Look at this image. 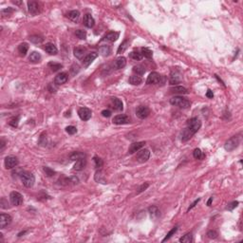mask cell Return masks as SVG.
<instances>
[{
    "label": "cell",
    "mask_w": 243,
    "mask_h": 243,
    "mask_svg": "<svg viewBox=\"0 0 243 243\" xmlns=\"http://www.w3.org/2000/svg\"><path fill=\"white\" fill-rule=\"evenodd\" d=\"M20 180L22 181L23 185L28 187V188H31V187L33 186L35 182V177L34 175L31 172L28 171H21L20 173Z\"/></svg>",
    "instance_id": "obj_1"
},
{
    "label": "cell",
    "mask_w": 243,
    "mask_h": 243,
    "mask_svg": "<svg viewBox=\"0 0 243 243\" xmlns=\"http://www.w3.org/2000/svg\"><path fill=\"white\" fill-rule=\"evenodd\" d=\"M170 104L174 106H178L181 108H189L191 105V102L187 100L186 98H183L181 96H175L170 99Z\"/></svg>",
    "instance_id": "obj_2"
},
{
    "label": "cell",
    "mask_w": 243,
    "mask_h": 243,
    "mask_svg": "<svg viewBox=\"0 0 243 243\" xmlns=\"http://www.w3.org/2000/svg\"><path fill=\"white\" fill-rule=\"evenodd\" d=\"M240 140H241V138L239 137V136H234V137H232L231 139H229L224 144L225 150L229 151V152L234 150V149L239 146Z\"/></svg>",
    "instance_id": "obj_3"
},
{
    "label": "cell",
    "mask_w": 243,
    "mask_h": 243,
    "mask_svg": "<svg viewBox=\"0 0 243 243\" xmlns=\"http://www.w3.org/2000/svg\"><path fill=\"white\" fill-rule=\"evenodd\" d=\"M201 127V122L198 118H192L187 121V128L190 129L194 134H196Z\"/></svg>",
    "instance_id": "obj_4"
},
{
    "label": "cell",
    "mask_w": 243,
    "mask_h": 243,
    "mask_svg": "<svg viewBox=\"0 0 243 243\" xmlns=\"http://www.w3.org/2000/svg\"><path fill=\"white\" fill-rule=\"evenodd\" d=\"M10 200L12 205L14 206H20L23 203V196L18 192L12 191L10 194Z\"/></svg>",
    "instance_id": "obj_5"
},
{
    "label": "cell",
    "mask_w": 243,
    "mask_h": 243,
    "mask_svg": "<svg viewBox=\"0 0 243 243\" xmlns=\"http://www.w3.org/2000/svg\"><path fill=\"white\" fill-rule=\"evenodd\" d=\"M149 157H150V151L148 149H140L137 152V155H136V160L139 163H146L149 160Z\"/></svg>",
    "instance_id": "obj_6"
},
{
    "label": "cell",
    "mask_w": 243,
    "mask_h": 243,
    "mask_svg": "<svg viewBox=\"0 0 243 243\" xmlns=\"http://www.w3.org/2000/svg\"><path fill=\"white\" fill-rule=\"evenodd\" d=\"M18 160L17 158L14 156H8L5 158V161H4V164H5V167L7 169H12L16 167L18 165Z\"/></svg>",
    "instance_id": "obj_7"
},
{
    "label": "cell",
    "mask_w": 243,
    "mask_h": 243,
    "mask_svg": "<svg viewBox=\"0 0 243 243\" xmlns=\"http://www.w3.org/2000/svg\"><path fill=\"white\" fill-rule=\"evenodd\" d=\"M149 114H150V109H149L147 106H144V105H140L136 109V115H137V117L139 119H146Z\"/></svg>",
    "instance_id": "obj_8"
},
{
    "label": "cell",
    "mask_w": 243,
    "mask_h": 243,
    "mask_svg": "<svg viewBox=\"0 0 243 243\" xmlns=\"http://www.w3.org/2000/svg\"><path fill=\"white\" fill-rule=\"evenodd\" d=\"M78 115L81 120L83 121H88L89 119L91 118V110L87 108H81L79 110H78Z\"/></svg>",
    "instance_id": "obj_9"
},
{
    "label": "cell",
    "mask_w": 243,
    "mask_h": 243,
    "mask_svg": "<svg viewBox=\"0 0 243 243\" xmlns=\"http://www.w3.org/2000/svg\"><path fill=\"white\" fill-rule=\"evenodd\" d=\"M161 76L158 73V72H151L149 76L147 77V80H146V84L147 85H156V84H159L161 82Z\"/></svg>",
    "instance_id": "obj_10"
},
{
    "label": "cell",
    "mask_w": 243,
    "mask_h": 243,
    "mask_svg": "<svg viewBox=\"0 0 243 243\" xmlns=\"http://www.w3.org/2000/svg\"><path fill=\"white\" fill-rule=\"evenodd\" d=\"M12 217L9 215V214H4L2 213L0 215V228L4 229L5 227H7L8 225H10L11 223Z\"/></svg>",
    "instance_id": "obj_11"
},
{
    "label": "cell",
    "mask_w": 243,
    "mask_h": 243,
    "mask_svg": "<svg viewBox=\"0 0 243 243\" xmlns=\"http://www.w3.org/2000/svg\"><path fill=\"white\" fill-rule=\"evenodd\" d=\"M129 118L128 116H126L125 114H120V115H117V116H115L113 118V123L115 125H125V123H129Z\"/></svg>",
    "instance_id": "obj_12"
},
{
    "label": "cell",
    "mask_w": 243,
    "mask_h": 243,
    "mask_svg": "<svg viewBox=\"0 0 243 243\" xmlns=\"http://www.w3.org/2000/svg\"><path fill=\"white\" fill-rule=\"evenodd\" d=\"M28 11L29 14H36L40 11V5L36 1H29L28 2Z\"/></svg>",
    "instance_id": "obj_13"
},
{
    "label": "cell",
    "mask_w": 243,
    "mask_h": 243,
    "mask_svg": "<svg viewBox=\"0 0 243 243\" xmlns=\"http://www.w3.org/2000/svg\"><path fill=\"white\" fill-rule=\"evenodd\" d=\"M146 143L144 142H137V143H133L129 146L128 148V154H134V153L138 152L139 150H140L143 146Z\"/></svg>",
    "instance_id": "obj_14"
},
{
    "label": "cell",
    "mask_w": 243,
    "mask_h": 243,
    "mask_svg": "<svg viewBox=\"0 0 243 243\" xmlns=\"http://www.w3.org/2000/svg\"><path fill=\"white\" fill-rule=\"evenodd\" d=\"M83 22H84L85 26H86L87 28H89V29L93 28L94 27V25H95V20H94V18L92 17V15L90 14H87L84 15Z\"/></svg>",
    "instance_id": "obj_15"
},
{
    "label": "cell",
    "mask_w": 243,
    "mask_h": 243,
    "mask_svg": "<svg viewBox=\"0 0 243 243\" xmlns=\"http://www.w3.org/2000/svg\"><path fill=\"white\" fill-rule=\"evenodd\" d=\"M67 80H69V75L66 72H61V73H59L56 77L54 79V83L56 85H63L67 82Z\"/></svg>",
    "instance_id": "obj_16"
},
{
    "label": "cell",
    "mask_w": 243,
    "mask_h": 243,
    "mask_svg": "<svg viewBox=\"0 0 243 243\" xmlns=\"http://www.w3.org/2000/svg\"><path fill=\"white\" fill-rule=\"evenodd\" d=\"M98 56V53L96 52H90V53H88L86 57L84 58V60H83V65L84 67H88L90 64L95 60V59L97 58Z\"/></svg>",
    "instance_id": "obj_17"
},
{
    "label": "cell",
    "mask_w": 243,
    "mask_h": 243,
    "mask_svg": "<svg viewBox=\"0 0 243 243\" xmlns=\"http://www.w3.org/2000/svg\"><path fill=\"white\" fill-rule=\"evenodd\" d=\"M181 75L180 72L178 71H173L170 74V79H169V83L170 85H175V84H178L180 82H181Z\"/></svg>",
    "instance_id": "obj_18"
},
{
    "label": "cell",
    "mask_w": 243,
    "mask_h": 243,
    "mask_svg": "<svg viewBox=\"0 0 243 243\" xmlns=\"http://www.w3.org/2000/svg\"><path fill=\"white\" fill-rule=\"evenodd\" d=\"M126 65V59L123 57V56H121V57H118L116 59V61L114 62V67L116 70H121V69H123V67H125Z\"/></svg>",
    "instance_id": "obj_19"
},
{
    "label": "cell",
    "mask_w": 243,
    "mask_h": 243,
    "mask_svg": "<svg viewBox=\"0 0 243 243\" xmlns=\"http://www.w3.org/2000/svg\"><path fill=\"white\" fill-rule=\"evenodd\" d=\"M111 104H112L113 108L116 109V110H118V111H122V110L123 109V102H122L120 99H118V98H116V97H114V98H112V99H111Z\"/></svg>",
    "instance_id": "obj_20"
},
{
    "label": "cell",
    "mask_w": 243,
    "mask_h": 243,
    "mask_svg": "<svg viewBox=\"0 0 243 243\" xmlns=\"http://www.w3.org/2000/svg\"><path fill=\"white\" fill-rule=\"evenodd\" d=\"M86 164H87L86 158L78 160V161H76V163L74 164L73 169L75 170V171H82V170L85 168V166H86Z\"/></svg>",
    "instance_id": "obj_21"
},
{
    "label": "cell",
    "mask_w": 243,
    "mask_h": 243,
    "mask_svg": "<svg viewBox=\"0 0 243 243\" xmlns=\"http://www.w3.org/2000/svg\"><path fill=\"white\" fill-rule=\"evenodd\" d=\"M195 134L193 133V132L186 127L185 129H183L182 133H181V140L182 142H187V140H189Z\"/></svg>",
    "instance_id": "obj_22"
},
{
    "label": "cell",
    "mask_w": 243,
    "mask_h": 243,
    "mask_svg": "<svg viewBox=\"0 0 243 243\" xmlns=\"http://www.w3.org/2000/svg\"><path fill=\"white\" fill-rule=\"evenodd\" d=\"M94 180L97 182L103 183V184H105V183H106V181H105V174H104L103 171H102V170H98V171L95 173Z\"/></svg>",
    "instance_id": "obj_23"
},
{
    "label": "cell",
    "mask_w": 243,
    "mask_h": 243,
    "mask_svg": "<svg viewBox=\"0 0 243 243\" xmlns=\"http://www.w3.org/2000/svg\"><path fill=\"white\" fill-rule=\"evenodd\" d=\"M45 50L47 52H48L49 54L50 55H55V54H57L58 52V49L57 48L55 47L54 44L52 43H48V44H46L45 46Z\"/></svg>",
    "instance_id": "obj_24"
},
{
    "label": "cell",
    "mask_w": 243,
    "mask_h": 243,
    "mask_svg": "<svg viewBox=\"0 0 243 243\" xmlns=\"http://www.w3.org/2000/svg\"><path fill=\"white\" fill-rule=\"evenodd\" d=\"M67 18L71 20L72 22H78V20L80 18V12L79 11H70L69 14H67Z\"/></svg>",
    "instance_id": "obj_25"
},
{
    "label": "cell",
    "mask_w": 243,
    "mask_h": 243,
    "mask_svg": "<svg viewBox=\"0 0 243 243\" xmlns=\"http://www.w3.org/2000/svg\"><path fill=\"white\" fill-rule=\"evenodd\" d=\"M119 36H120V33L119 32H110L108 33H106L105 36V39H106L108 41H110V42H115L118 40Z\"/></svg>",
    "instance_id": "obj_26"
},
{
    "label": "cell",
    "mask_w": 243,
    "mask_h": 243,
    "mask_svg": "<svg viewBox=\"0 0 243 243\" xmlns=\"http://www.w3.org/2000/svg\"><path fill=\"white\" fill-rule=\"evenodd\" d=\"M85 53H86V49L83 48V47H77L73 49V54L76 58L81 59L84 57Z\"/></svg>",
    "instance_id": "obj_27"
},
{
    "label": "cell",
    "mask_w": 243,
    "mask_h": 243,
    "mask_svg": "<svg viewBox=\"0 0 243 243\" xmlns=\"http://www.w3.org/2000/svg\"><path fill=\"white\" fill-rule=\"evenodd\" d=\"M128 82H129V84L133 85V86H139V85L142 84L143 79L140 78V76L133 75V76H130V77H129Z\"/></svg>",
    "instance_id": "obj_28"
},
{
    "label": "cell",
    "mask_w": 243,
    "mask_h": 243,
    "mask_svg": "<svg viewBox=\"0 0 243 243\" xmlns=\"http://www.w3.org/2000/svg\"><path fill=\"white\" fill-rule=\"evenodd\" d=\"M170 90H171V92H173V93H177V94H187V93H188L187 88L181 87V86L174 87H172L171 89H170Z\"/></svg>",
    "instance_id": "obj_29"
},
{
    "label": "cell",
    "mask_w": 243,
    "mask_h": 243,
    "mask_svg": "<svg viewBox=\"0 0 243 243\" xmlns=\"http://www.w3.org/2000/svg\"><path fill=\"white\" fill-rule=\"evenodd\" d=\"M40 59H41V54L39 52H32L29 56V60L31 61L32 63L39 62Z\"/></svg>",
    "instance_id": "obj_30"
},
{
    "label": "cell",
    "mask_w": 243,
    "mask_h": 243,
    "mask_svg": "<svg viewBox=\"0 0 243 243\" xmlns=\"http://www.w3.org/2000/svg\"><path fill=\"white\" fill-rule=\"evenodd\" d=\"M28 49H29V46L27 43H22L18 46V52L22 56H25V55L27 54Z\"/></svg>",
    "instance_id": "obj_31"
},
{
    "label": "cell",
    "mask_w": 243,
    "mask_h": 243,
    "mask_svg": "<svg viewBox=\"0 0 243 243\" xmlns=\"http://www.w3.org/2000/svg\"><path fill=\"white\" fill-rule=\"evenodd\" d=\"M70 158L71 161H78V160H81V159H84V158H86V155H85L84 153H82V152H73L70 155Z\"/></svg>",
    "instance_id": "obj_32"
},
{
    "label": "cell",
    "mask_w": 243,
    "mask_h": 243,
    "mask_svg": "<svg viewBox=\"0 0 243 243\" xmlns=\"http://www.w3.org/2000/svg\"><path fill=\"white\" fill-rule=\"evenodd\" d=\"M192 241H193V234L191 233H187L182 237L180 238V242H182V243H190Z\"/></svg>",
    "instance_id": "obj_33"
},
{
    "label": "cell",
    "mask_w": 243,
    "mask_h": 243,
    "mask_svg": "<svg viewBox=\"0 0 243 243\" xmlns=\"http://www.w3.org/2000/svg\"><path fill=\"white\" fill-rule=\"evenodd\" d=\"M129 45V42L127 41V40H125L123 42V43L119 46V48H118V50H117V53H123V52H125V49H127V47H128Z\"/></svg>",
    "instance_id": "obj_34"
},
{
    "label": "cell",
    "mask_w": 243,
    "mask_h": 243,
    "mask_svg": "<svg viewBox=\"0 0 243 243\" xmlns=\"http://www.w3.org/2000/svg\"><path fill=\"white\" fill-rule=\"evenodd\" d=\"M133 72L137 74L138 76H142L146 73V70H144V67L142 66H135L133 67Z\"/></svg>",
    "instance_id": "obj_35"
},
{
    "label": "cell",
    "mask_w": 243,
    "mask_h": 243,
    "mask_svg": "<svg viewBox=\"0 0 243 243\" xmlns=\"http://www.w3.org/2000/svg\"><path fill=\"white\" fill-rule=\"evenodd\" d=\"M148 212H149V214H150V216L152 217H156L159 216V209H158L157 206H150L148 208Z\"/></svg>",
    "instance_id": "obj_36"
},
{
    "label": "cell",
    "mask_w": 243,
    "mask_h": 243,
    "mask_svg": "<svg viewBox=\"0 0 243 243\" xmlns=\"http://www.w3.org/2000/svg\"><path fill=\"white\" fill-rule=\"evenodd\" d=\"M193 156L196 160H202L203 158H204V155H203V153L202 151L200 150L199 148H196L194 152H193Z\"/></svg>",
    "instance_id": "obj_37"
},
{
    "label": "cell",
    "mask_w": 243,
    "mask_h": 243,
    "mask_svg": "<svg viewBox=\"0 0 243 243\" xmlns=\"http://www.w3.org/2000/svg\"><path fill=\"white\" fill-rule=\"evenodd\" d=\"M142 55L147 59H151L153 56V52H152V50H150L147 48H143L142 49Z\"/></svg>",
    "instance_id": "obj_38"
},
{
    "label": "cell",
    "mask_w": 243,
    "mask_h": 243,
    "mask_svg": "<svg viewBox=\"0 0 243 243\" xmlns=\"http://www.w3.org/2000/svg\"><path fill=\"white\" fill-rule=\"evenodd\" d=\"M99 50H100V52L102 53V55H104V56H108V55L110 54V52H111V50H110V48L106 45L102 46Z\"/></svg>",
    "instance_id": "obj_39"
},
{
    "label": "cell",
    "mask_w": 243,
    "mask_h": 243,
    "mask_svg": "<svg viewBox=\"0 0 243 243\" xmlns=\"http://www.w3.org/2000/svg\"><path fill=\"white\" fill-rule=\"evenodd\" d=\"M75 35L77 36L79 39L85 40L87 38V32L83 31V29H78V31L75 32Z\"/></svg>",
    "instance_id": "obj_40"
},
{
    "label": "cell",
    "mask_w": 243,
    "mask_h": 243,
    "mask_svg": "<svg viewBox=\"0 0 243 243\" xmlns=\"http://www.w3.org/2000/svg\"><path fill=\"white\" fill-rule=\"evenodd\" d=\"M29 40H31V42H32V43H34V44H41L42 42L44 41L43 38H42L41 36H38V35L31 36L29 37Z\"/></svg>",
    "instance_id": "obj_41"
},
{
    "label": "cell",
    "mask_w": 243,
    "mask_h": 243,
    "mask_svg": "<svg viewBox=\"0 0 243 243\" xmlns=\"http://www.w3.org/2000/svg\"><path fill=\"white\" fill-rule=\"evenodd\" d=\"M129 56L132 59H134V60H137V61H140V60H142V59H143L142 53H140L138 52H130Z\"/></svg>",
    "instance_id": "obj_42"
},
{
    "label": "cell",
    "mask_w": 243,
    "mask_h": 243,
    "mask_svg": "<svg viewBox=\"0 0 243 243\" xmlns=\"http://www.w3.org/2000/svg\"><path fill=\"white\" fill-rule=\"evenodd\" d=\"M50 69H52L53 71H57V70H59L61 69V67H63L61 64H58V63H54V62H50V63H49V65H48Z\"/></svg>",
    "instance_id": "obj_43"
},
{
    "label": "cell",
    "mask_w": 243,
    "mask_h": 243,
    "mask_svg": "<svg viewBox=\"0 0 243 243\" xmlns=\"http://www.w3.org/2000/svg\"><path fill=\"white\" fill-rule=\"evenodd\" d=\"M93 161H94L95 167H97V168H101L102 166H103V164H104V161H103V160H102L101 158L97 157V156H95L94 158H93Z\"/></svg>",
    "instance_id": "obj_44"
},
{
    "label": "cell",
    "mask_w": 243,
    "mask_h": 243,
    "mask_svg": "<svg viewBox=\"0 0 243 243\" xmlns=\"http://www.w3.org/2000/svg\"><path fill=\"white\" fill-rule=\"evenodd\" d=\"M177 231H178V226H176V227H174L172 230H170L169 233H168L167 234H166V237H165L163 238V242H165L166 240H168L169 238L173 236V234H176V232H177Z\"/></svg>",
    "instance_id": "obj_45"
},
{
    "label": "cell",
    "mask_w": 243,
    "mask_h": 243,
    "mask_svg": "<svg viewBox=\"0 0 243 243\" xmlns=\"http://www.w3.org/2000/svg\"><path fill=\"white\" fill-rule=\"evenodd\" d=\"M206 236L208 238H210V239H215V238H216L217 236H219V234H217V232L215 231V230H210V231L207 232Z\"/></svg>",
    "instance_id": "obj_46"
},
{
    "label": "cell",
    "mask_w": 243,
    "mask_h": 243,
    "mask_svg": "<svg viewBox=\"0 0 243 243\" xmlns=\"http://www.w3.org/2000/svg\"><path fill=\"white\" fill-rule=\"evenodd\" d=\"M66 131H67V133H69L70 135H74L76 132H77V128L73 125H70L66 128Z\"/></svg>",
    "instance_id": "obj_47"
},
{
    "label": "cell",
    "mask_w": 243,
    "mask_h": 243,
    "mask_svg": "<svg viewBox=\"0 0 243 243\" xmlns=\"http://www.w3.org/2000/svg\"><path fill=\"white\" fill-rule=\"evenodd\" d=\"M0 207L2 209H7L9 207V203H8V200L5 198H2L0 200Z\"/></svg>",
    "instance_id": "obj_48"
},
{
    "label": "cell",
    "mask_w": 243,
    "mask_h": 243,
    "mask_svg": "<svg viewBox=\"0 0 243 243\" xmlns=\"http://www.w3.org/2000/svg\"><path fill=\"white\" fill-rule=\"evenodd\" d=\"M44 172L46 173V175L48 177H52L53 175L55 174V172L53 171V170H52L49 167H47V166H45L44 167Z\"/></svg>",
    "instance_id": "obj_49"
},
{
    "label": "cell",
    "mask_w": 243,
    "mask_h": 243,
    "mask_svg": "<svg viewBox=\"0 0 243 243\" xmlns=\"http://www.w3.org/2000/svg\"><path fill=\"white\" fill-rule=\"evenodd\" d=\"M18 121H19V118L16 117V118L11 119V122H10L9 123H10V125L12 126V127H17V125H18Z\"/></svg>",
    "instance_id": "obj_50"
},
{
    "label": "cell",
    "mask_w": 243,
    "mask_h": 243,
    "mask_svg": "<svg viewBox=\"0 0 243 243\" xmlns=\"http://www.w3.org/2000/svg\"><path fill=\"white\" fill-rule=\"evenodd\" d=\"M101 114H102V116L105 117V118H109L110 116H111V111L108 110V109H104L103 111L101 112Z\"/></svg>",
    "instance_id": "obj_51"
},
{
    "label": "cell",
    "mask_w": 243,
    "mask_h": 243,
    "mask_svg": "<svg viewBox=\"0 0 243 243\" xmlns=\"http://www.w3.org/2000/svg\"><path fill=\"white\" fill-rule=\"evenodd\" d=\"M237 205H238V201H233V202H231V203L228 204L227 209H228V210H233V209H234L236 207H237Z\"/></svg>",
    "instance_id": "obj_52"
},
{
    "label": "cell",
    "mask_w": 243,
    "mask_h": 243,
    "mask_svg": "<svg viewBox=\"0 0 243 243\" xmlns=\"http://www.w3.org/2000/svg\"><path fill=\"white\" fill-rule=\"evenodd\" d=\"M12 12H14V10H12L11 8H8V9H5L2 11V14L4 16H6V15H10L11 14H12Z\"/></svg>",
    "instance_id": "obj_53"
},
{
    "label": "cell",
    "mask_w": 243,
    "mask_h": 243,
    "mask_svg": "<svg viewBox=\"0 0 243 243\" xmlns=\"http://www.w3.org/2000/svg\"><path fill=\"white\" fill-rule=\"evenodd\" d=\"M148 186H149L148 183H146V184H143L142 186L140 187V189H139V191H138V194L142 193V192H143V191H146V190L147 189V187H148Z\"/></svg>",
    "instance_id": "obj_54"
},
{
    "label": "cell",
    "mask_w": 243,
    "mask_h": 243,
    "mask_svg": "<svg viewBox=\"0 0 243 243\" xmlns=\"http://www.w3.org/2000/svg\"><path fill=\"white\" fill-rule=\"evenodd\" d=\"M199 200H200V199H196V200H195V201H194V202H193V203H192V204H191V205L189 206V208H188V209H187V211H190V210H191V209H193V208H194V207H195L196 205H197V204H198L199 202Z\"/></svg>",
    "instance_id": "obj_55"
},
{
    "label": "cell",
    "mask_w": 243,
    "mask_h": 243,
    "mask_svg": "<svg viewBox=\"0 0 243 243\" xmlns=\"http://www.w3.org/2000/svg\"><path fill=\"white\" fill-rule=\"evenodd\" d=\"M206 97L209 98V99H212L213 97H214V93L211 90V89H208L207 92H206Z\"/></svg>",
    "instance_id": "obj_56"
},
{
    "label": "cell",
    "mask_w": 243,
    "mask_h": 243,
    "mask_svg": "<svg viewBox=\"0 0 243 243\" xmlns=\"http://www.w3.org/2000/svg\"><path fill=\"white\" fill-rule=\"evenodd\" d=\"M5 146H6L5 140H4V139H1V140H0V150L3 151V149H4V147H5Z\"/></svg>",
    "instance_id": "obj_57"
},
{
    "label": "cell",
    "mask_w": 243,
    "mask_h": 243,
    "mask_svg": "<svg viewBox=\"0 0 243 243\" xmlns=\"http://www.w3.org/2000/svg\"><path fill=\"white\" fill-rule=\"evenodd\" d=\"M212 201H213V198H210V199H208V201H207V205H208V206H211Z\"/></svg>",
    "instance_id": "obj_58"
},
{
    "label": "cell",
    "mask_w": 243,
    "mask_h": 243,
    "mask_svg": "<svg viewBox=\"0 0 243 243\" xmlns=\"http://www.w3.org/2000/svg\"><path fill=\"white\" fill-rule=\"evenodd\" d=\"M14 3L16 5H20V4H22V1H14Z\"/></svg>",
    "instance_id": "obj_59"
},
{
    "label": "cell",
    "mask_w": 243,
    "mask_h": 243,
    "mask_svg": "<svg viewBox=\"0 0 243 243\" xmlns=\"http://www.w3.org/2000/svg\"><path fill=\"white\" fill-rule=\"evenodd\" d=\"M26 233H27V231L21 232V233H19V234H18V237H21V236H22V234H26Z\"/></svg>",
    "instance_id": "obj_60"
}]
</instances>
